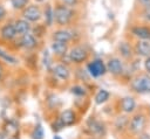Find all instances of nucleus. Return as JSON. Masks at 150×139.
<instances>
[{
	"instance_id": "nucleus-1",
	"label": "nucleus",
	"mask_w": 150,
	"mask_h": 139,
	"mask_svg": "<svg viewBox=\"0 0 150 139\" xmlns=\"http://www.w3.org/2000/svg\"><path fill=\"white\" fill-rule=\"evenodd\" d=\"M150 126V109L149 104L141 103L137 105L136 110L129 114L128 120V128H127V137L134 138L137 134L148 131Z\"/></svg>"
},
{
	"instance_id": "nucleus-2",
	"label": "nucleus",
	"mask_w": 150,
	"mask_h": 139,
	"mask_svg": "<svg viewBox=\"0 0 150 139\" xmlns=\"http://www.w3.org/2000/svg\"><path fill=\"white\" fill-rule=\"evenodd\" d=\"M54 8V25L56 27H71L79 16L77 8L66 6L55 0Z\"/></svg>"
},
{
	"instance_id": "nucleus-3",
	"label": "nucleus",
	"mask_w": 150,
	"mask_h": 139,
	"mask_svg": "<svg viewBox=\"0 0 150 139\" xmlns=\"http://www.w3.org/2000/svg\"><path fill=\"white\" fill-rule=\"evenodd\" d=\"M129 92L134 96H144L150 93V75L144 70H138L135 72L128 84L125 85Z\"/></svg>"
},
{
	"instance_id": "nucleus-4",
	"label": "nucleus",
	"mask_w": 150,
	"mask_h": 139,
	"mask_svg": "<svg viewBox=\"0 0 150 139\" xmlns=\"http://www.w3.org/2000/svg\"><path fill=\"white\" fill-rule=\"evenodd\" d=\"M67 58L70 64L74 65H83L91 58V50L84 43H74L69 46Z\"/></svg>"
},
{
	"instance_id": "nucleus-5",
	"label": "nucleus",
	"mask_w": 150,
	"mask_h": 139,
	"mask_svg": "<svg viewBox=\"0 0 150 139\" xmlns=\"http://www.w3.org/2000/svg\"><path fill=\"white\" fill-rule=\"evenodd\" d=\"M125 37L129 40H148L150 41V25L130 21L125 27Z\"/></svg>"
},
{
	"instance_id": "nucleus-6",
	"label": "nucleus",
	"mask_w": 150,
	"mask_h": 139,
	"mask_svg": "<svg viewBox=\"0 0 150 139\" xmlns=\"http://www.w3.org/2000/svg\"><path fill=\"white\" fill-rule=\"evenodd\" d=\"M138 105L137 96L134 95H127L123 97H118L114 100L112 107H114V114L117 113H124V114H131Z\"/></svg>"
},
{
	"instance_id": "nucleus-7",
	"label": "nucleus",
	"mask_w": 150,
	"mask_h": 139,
	"mask_svg": "<svg viewBox=\"0 0 150 139\" xmlns=\"http://www.w3.org/2000/svg\"><path fill=\"white\" fill-rule=\"evenodd\" d=\"M109 126L103 119H98L95 116H91L87 119L86 121V134L87 135H93L96 138H104L108 133Z\"/></svg>"
},
{
	"instance_id": "nucleus-8",
	"label": "nucleus",
	"mask_w": 150,
	"mask_h": 139,
	"mask_svg": "<svg viewBox=\"0 0 150 139\" xmlns=\"http://www.w3.org/2000/svg\"><path fill=\"white\" fill-rule=\"evenodd\" d=\"M128 120H129V114L117 113V114L112 116L111 124H110V130H111V133L114 134V137L116 139L127 138Z\"/></svg>"
},
{
	"instance_id": "nucleus-9",
	"label": "nucleus",
	"mask_w": 150,
	"mask_h": 139,
	"mask_svg": "<svg viewBox=\"0 0 150 139\" xmlns=\"http://www.w3.org/2000/svg\"><path fill=\"white\" fill-rule=\"evenodd\" d=\"M77 37H79L77 30L73 27H57L50 34L52 41L66 42V43H69V44L71 42H76Z\"/></svg>"
},
{
	"instance_id": "nucleus-10",
	"label": "nucleus",
	"mask_w": 150,
	"mask_h": 139,
	"mask_svg": "<svg viewBox=\"0 0 150 139\" xmlns=\"http://www.w3.org/2000/svg\"><path fill=\"white\" fill-rule=\"evenodd\" d=\"M115 51H116V55L121 57L125 63H129L131 60L136 57L134 53V48H132V42L125 36L118 41V43L116 44Z\"/></svg>"
},
{
	"instance_id": "nucleus-11",
	"label": "nucleus",
	"mask_w": 150,
	"mask_h": 139,
	"mask_svg": "<svg viewBox=\"0 0 150 139\" xmlns=\"http://www.w3.org/2000/svg\"><path fill=\"white\" fill-rule=\"evenodd\" d=\"M86 67H87L86 70L88 71L89 76L93 77V78H98V77H102V76H104L107 74L105 61H103L100 57L90 58L86 63Z\"/></svg>"
},
{
	"instance_id": "nucleus-12",
	"label": "nucleus",
	"mask_w": 150,
	"mask_h": 139,
	"mask_svg": "<svg viewBox=\"0 0 150 139\" xmlns=\"http://www.w3.org/2000/svg\"><path fill=\"white\" fill-rule=\"evenodd\" d=\"M21 16L30 23H36L42 20V8L38 4H29L21 11Z\"/></svg>"
},
{
	"instance_id": "nucleus-13",
	"label": "nucleus",
	"mask_w": 150,
	"mask_h": 139,
	"mask_svg": "<svg viewBox=\"0 0 150 139\" xmlns=\"http://www.w3.org/2000/svg\"><path fill=\"white\" fill-rule=\"evenodd\" d=\"M50 72L53 74V77L57 81V82H68L71 77V70L69 68L68 64L63 63V62H57L54 63Z\"/></svg>"
},
{
	"instance_id": "nucleus-14",
	"label": "nucleus",
	"mask_w": 150,
	"mask_h": 139,
	"mask_svg": "<svg viewBox=\"0 0 150 139\" xmlns=\"http://www.w3.org/2000/svg\"><path fill=\"white\" fill-rule=\"evenodd\" d=\"M39 39H36L30 32L22 35V36H19L18 39V43H19V47L20 48H23L25 50H28V51H33L35 50L38 47H39Z\"/></svg>"
},
{
	"instance_id": "nucleus-15",
	"label": "nucleus",
	"mask_w": 150,
	"mask_h": 139,
	"mask_svg": "<svg viewBox=\"0 0 150 139\" xmlns=\"http://www.w3.org/2000/svg\"><path fill=\"white\" fill-rule=\"evenodd\" d=\"M135 56L145 58L150 56V41L148 40H131Z\"/></svg>"
},
{
	"instance_id": "nucleus-16",
	"label": "nucleus",
	"mask_w": 150,
	"mask_h": 139,
	"mask_svg": "<svg viewBox=\"0 0 150 139\" xmlns=\"http://www.w3.org/2000/svg\"><path fill=\"white\" fill-rule=\"evenodd\" d=\"M59 119H60V121L62 123V125L64 127H69V126L75 125L79 121L80 118H79V114H77L76 110H74V109H66V110H63L60 113Z\"/></svg>"
},
{
	"instance_id": "nucleus-17",
	"label": "nucleus",
	"mask_w": 150,
	"mask_h": 139,
	"mask_svg": "<svg viewBox=\"0 0 150 139\" xmlns=\"http://www.w3.org/2000/svg\"><path fill=\"white\" fill-rule=\"evenodd\" d=\"M69 43L60 42V41H52L50 43V53L53 56H55L59 60H62L67 57V53L69 49Z\"/></svg>"
},
{
	"instance_id": "nucleus-18",
	"label": "nucleus",
	"mask_w": 150,
	"mask_h": 139,
	"mask_svg": "<svg viewBox=\"0 0 150 139\" xmlns=\"http://www.w3.org/2000/svg\"><path fill=\"white\" fill-rule=\"evenodd\" d=\"M130 21H136V22L150 25V8L134 7L131 15H130Z\"/></svg>"
},
{
	"instance_id": "nucleus-19",
	"label": "nucleus",
	"mask_w": 150,
	"mask_h": 139,
	"mask_svg": "<svg viewBox=\"0 0 150 139\" xmlns=\"http://www.w3.org/2000/svg\"><path fill=\"white\" fill-rule=\"evenodd\" d=\"M16 33L13 22H7L0 28V39L5 42H12L16 39Z\"/></svg>"
},
{
	"instance_id": "nucleus-20",
	"label": "nucleus",
	"mask_w": 150,
	"mask_h": 139,
	"mask_svg": "<svg viewBox=\"0 0 150 139\" xmlns=\"http://www.w3.org/2000/svg\"><path fill=\"white\" fill-rule=\"evenodd\" d=\"M14 28H15V33H16V36H22L27 33L30 32L32 29V23L28 22L27 20H25L23 18H20V19H16L14 22Z\"/></svg>"
},
{
	"instance_id": "nucleus-21",
	"label": "nucleus",
	"mask_w": 150,
	"mask_h": 139,
	"mask_svg": "<svg viewBox=\"0 0 150 139\" xmlns=\"http://www.w3.org/2000/svg\"><path fill=\"white\" fill-rule=\"evenodd\" d=\"M42 19H43V23L48 28L54 26V8H53V5L50 2H47V4L43 5Z\"/></svg>"
},
{
	"instance_id": "nucleus-22",
	"label": "nucleus",
	"mask_w": 150,
	"mask_h": 139,
	"mask_svg": "<svg viewBox=\"0 0 150 139\" xmlns=\"http://www.w3.org/2000/svg\"><path fill=\"white\" fill-rule=\"evenodd\" d=\"M110 97H111V95H110V92L108 90L98 89L97 92L94 96V102H95L96 105H103V104H105V103H108L110 100Z\"/></svg>"
},
{
	"instance_id": "nucleus-23",
	"label": "nucleus",
	"mask_w": 150,
	"mask_h": 139,
	"mask_svg": "<svg viewBox=\"0 0 150 139\" xmlns=\"http://www.w3.org/2000/svg\"><path fill=\"white\" fill-rule=\"evenodd\" d=\"M47 26L45 23H42L41 21L40 22H36L35 26H32V29H30V33L39 40H41L46 34H47Z\"/></svg>"
},
{
	"instance_id": "nucleus-24",
	"label": "nucleus",
	"mask_w": 150,
	"mask_h": 139,
	"mask_svg": "<svg viewBox=\"0 0 150 139\" xmlns=\"http://www.w3.org/2000/svg\"><path fill=\"white\" fill-rule=\"evenodd\" d=\"M70 91H71L73 95H75L79 98H86L87 95H88V90L82 84H75V85H73L70 88Z\"/></svg>"
},
{
	"instance_id": "nucleus-25",
	"label": "nucleus",
	"mask_w": 150,
	"mask_h": 139,
	"mask_svg": "<svg viewBox=\"0 0 150 139\" xmlns=\"http://www.w3.org/2000/svg\"><path fill=\"white\" fill-rule=\"evenodd\" d=\"M30 0H9V4L14 11H22L29 5Z\"/></svg>"
},
{
	"instance_id": "nucleus-26",
	"label": "nucleus",
	"mask_w": 150,
	"mask_h": 139,
	"mask_svg": "<svg viewBox=\"0 0 150 139\" xmlns=\"http://www.w3.org/2000/svg\"><path fill=\"white\" fill-rule=\"evenodd\" d=\"M0 58L4 60V61L7 62V63H11V64H16V63H18V60H16L14 56H12L11 54L6 53V51L2 50L1 48H0Z\"/></svg>"
},
{
	"instance_id": "nucleus-27",
	"label": "nucleus",
	"mask_w": 150,
	"mask_h": 139,
	"mask_svg": "<svg viewBox=\"0 0 150 139\" xmlns=\"http://www.w3.org/2000/svg\"><path fill=\"white\" fill-rule=\"evenodd\" d=\"M30 135H32V139H43V127L41 126V124L35 125Z\"/></svg>"
},
{
	"instance_id": "nucleus-28",
	"label": "nucleus",
	"mask_w": 150,
	"mask_h": 139,
	"mask_svg": "<svg viewBox=\"0 0 150 139\" xmlns=\"http://www.w3.org/2000/svg\"><path fill=\"white\" fill-rule=\"evenodd\" d=\"M66 6H69V7H73V8H79L80 5L82 4V0H56Z\"/></svg>"
},
{
	"instance_id": "nucleus-29",
	"label": "nucleus",
	"mask_w": 150,
	"mask_h": 139,
	"mask_svg": "<svg viewBox=\"0 0 150 139\" xmlns=\"http://www.w3.org/2000/svg\"><path fill=\"white\" fill-rule=\"evenodd\" d=\"M134 7H138V8H150V0H135Z\"/></svg>"
},
{
	"instance_id": "nucleus-30",
	"label": "nucleus",
	"mask_w": 150,
	"mask_h": 139,
	"mask_svg": "<svg viewBox=\"0 0 150 139\" xmlns=\"http://www.w3.org/2000/svg\"><path fill=\"white\" fill-rule=\"evenodd\" d=\"M142 65H143V70L150 75V56L143 58V62H142Z\"/></svg>"
},
{
	"instance_id": "nucleus-31",
	"label": "nucleus",
	"mask_w": 150,
	"mask_h": 139,
	"mask_svg": "<svg viewBox=\"0 0 150 139\" xmlns=\"http://www.w3.org/2000/svg\"><path fill=\"white\" fill-rule=\"evenodd\" d=\"M7 16V11L2 4H0V22H2Z\"/></svg>"
},
{
	"instance_id": "nucleus-32",
	"label": "nucleus",
	"mask_w": 150,
	"mask_h": 139,
	"mask_svg": "<svg viewBox=\"0 0 150 139\" xmlns=\"http://www.w3.org/2000/svg\"><path fill=\"white\" fill-rule=\"evenodd\" d=\"M134 139H150V133L148 131H144V132L137 134L136 137H134Z\"/></svg>"
},
{
	"instance_id": "nucleus-33",
	"label": "nucleus",
	"mask_w": 150,
	"mask_h": 139,
	"mask_svg": "<svg viewBox=\"0 0 150 139\" xmlns=\"http://www.w3.org/2000/svg\"><path fill=\"white\" fill-rule=\"evenodd\" d=\"M4 74H5V68H4L2 63L0 62V81H1V79H2V77H4Z\"/></svg>"
},
{
	"instance_id": "nucleus-34",
	"label": "nucleus",
	"mask_w": 150,
	"mask_h": 139,
	"mask_svg": "<svg viewBox=\"0 0 150 139\" xmlns=\"http://www.w3.org/2000/svg\"><path fill=\"white\" fill-rule=\"evenodd\" d=\"M83 139H100V138H96V137H93V135H87V138H83Z\"/></svg>"
},
{
	"instance_id": "nucleus-35",
	"label": "nucleus",
	"mask_w": 150,
	"mask_h": 139,
	"mask_svg": "<svg viewBox=\"0 0 150 139\" xmlns=\"http://www.w3.org/2000/svg\"><path fill=\"white\" fill-rule=\"evenodd\" d=\"M0 139H5V135H4L1 132H0Z\"/></svg>"
},
{
	"instance_id": "nucleus-36",
	"label": "nucleus",
	"mask_w": 150,
	"mask_h": 139,
	"mask_svg": "<svg viewBox=\"0 0 150 139\" xmlns=\"http://www.w3.org/2000/svg\"><path fill=\"white\" fill-rule=\"evenodd\" d=\"M123 139H134V138H128V137H127V138H123Z\"/></svg>"
},
{
	"instance_id": "nucleus-37",
	"label": "nucleus",
	"mask_w": 150,
	"mask_h": 139,
	"mask_svg": "<svg viewBox=\"0 0 150 139\" xmlns=\"http://www.w3.org/2000/svg\"><path fill=\"white\" fill-rule=\"evenodd\" d=\"M149 109H150V105H149Z\"/></svg>"
}]
</instances>
